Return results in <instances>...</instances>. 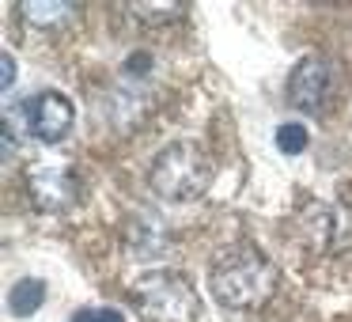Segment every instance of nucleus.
Masks as SVG:
<instances>
[{"instance_id": "12", "label": "nucleus", "mask_w": 352, "mask_h": 322, "mask_svg": "<svg viewBox=\"0 0 352 322\" xmlns=\"http://www.w3.org/2000/svg\"><path fill=\"white\" fill-rule=\"evenodd\" d=\"M0 69H4V92H8L12 80H16V61H12L8 54H4V57H0Z\"/></svg>"}, {"instance_id": "9", "label": "nucleus", "mask_w": 352, "mask_h": 322, "mask_svg": "<svg viewBox=\"0 0 352 322\" xmlns=\"http://www.w3.org/2000/svg\"><path fill=\"white\" fill-rule=\"evenodd\" d=\"M42 299H46V284H42L38 277H23V281H16V288H12L8 307L19 314V319H31V314L42 307Z\"/></svg>"}, {"instance_id": "11", "label": "nucleus", "mask_w": 352, "mask_h": 322, "mask_svg": "<svg viewBox=\"0 0 352 322\" xmlns=\"http://www.w3.org/2000/svg\"><path fill=\"white\" fill-rule=\"evenodd\" d=\"M72 322H125V319L114 307H84V311L72 314Z\"/></svg>"}, {"instance_id": "7", "label": "nucleus", "mask_w": 352, "mask_h": 322, "mask_svg": "<svg viewBox=\"0 0 352 322\" xmlns=\"http://www.w3.org/2000/svg\"><path fill=\"white\" fill-rule=\"evenodd\" d=\"M27 186H31L34 205L50 208V213H61L80 201V182L69 167H34L27 175Z\"/></svg>"}, {"instance_id": "3", "label": "nucleus", "mask_w": 352, "mask_h": 322, "mask_svg": "<svg viewBox=\"0 0 352 322\" xmlns=\"http://www.w3.org/2000/svg\"><path fill=\"white\" fill-rule=\"evenodd\" d=\"M137 307L148 322H193L201 314V299L193 284L175 269H155L137 281Z\"/></svg>"}, {"instance_id": "6", "label": "nucleus", "mask_w": 352, "mask_h": 322, "mask_svg": "<svg viewBox=\"0 0 352 322\" xmlns=\"http://www.w3.org/2000/svg\"><path fill=\"white\" fill-rule=\"evenodd\" d=\"M27 125H31V133L38 140L57 144L72 129V103L61 92H38L27 103Z\"/></svg>"}, {"instance_id": "2", "label": "nucleus", "mask_w": 352, "mask_h": 322, "mask_svg": "<svg viewBox=\"0 0 352 322\" xmlns=\"http://www.w3.org/2000/svg\"><path fill=\"white\" fill-rule=\"evenodd\" d=\"M212 155L193 140H175L152 160L148 182L160 197L167 201H197L212 186Z\"/></svg>"}, {"instance_id": "8", "label": "nucleus", "mask_w": 352, "mask_h": 322, "mask_svg": "<svg viewBox=\"0 0 352 322\" xmlns=\"http://www.w3.org/2000/svg\"><path fill=\"white\" fill-rule=\"evenodd\" d=\"M19 12H23V19H27V23H34V27H57V23H65V19L76 16V4H65V0H54V4L23 0Z\"/></svg>"}, {"instance_id": "1", "label": "nucleus", "mask_w": 352, "mask_h": 322, "mask_svg": "<svg viewBox=\"0 0 352 322\" xmlns=\"http://www.w3.org/2000/svg\"><path fill=\"white\" fill-rule=\"evenodd\" d=\"M208 288H212L216 303L231 307V311H258L276 292V266L254 243H235L216 254L212 269H208Z\"/></svg>"}, {"instance_id": "4", "label": "nucleus", "mask_w": 352, "mask_h": 322, "mask_svg": "<svg viewBox=\"0 0 352 322\" xmlns=\"http://www.w3.org/2000/svg\"><path fill=\"white\" fill-rule=\"evenodd\" d=\"M296 231L311 250H349L352 246V208L333 205V201H311L307 208H299Z\"/></svg>"}, {"instance_id": "10", "label": "nucleus", "mask_w": 352, "mask_h": 322, "mask_svg": "<svg viewBox=\"0 0 352 322\" xmlns=\"http://www.w3.org/2000/svg\"><path fill=\"white\" fill-rule=\"evenodd\" d=\"M307 125H299V122H284L280 129H276V148H280L284 155H299L307 148Z\"/></svg>"}, {"instance_id": "5", "label": "nucleus", "mask_w": 352, "mask_h": 322, "mask_svg": "<svg viewBox=\"0 0 352 322\" xmlns=\"http://www.w3.org/2000/svg\"><path fill=\"white\" fill-rule=\"evenodd\" d=\"M333 84H337L333 65H329L326 57L311 54L292 69L288 99H292V107H299L303 114H322V107H326L329 95H333Z\"/></svg>"}]
</instances>
